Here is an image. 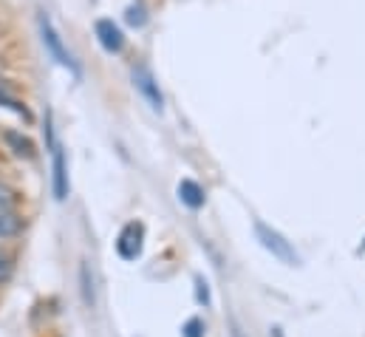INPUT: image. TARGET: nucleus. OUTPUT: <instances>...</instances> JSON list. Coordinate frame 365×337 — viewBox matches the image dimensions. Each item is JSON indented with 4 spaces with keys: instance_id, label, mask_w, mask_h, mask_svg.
Returning a JSON list of instances; mask_svg holds the SVG:
<instances>
[{
    "instance_id": "f257e3e1",
    "label": "nucleus",
    "mask_w": 365,
    "mask_h": 337,
    "mask_svg": "<svg viewBox=\"0 0 365 337\" xmlns=\"http://www.w3.org/2000/svg\"><path fill=\"white\" fill-rule=\"evenodd\" d=\"M46 142L51 151V193L57 201H66L71 181H68V159H66V148L60 145V139L54 136V122L51 114H46Z\"/></svg>"
},
{
    "instance_id": "f03ea898",
    "label": "nucleus",
    "mask_w": 365,
    "mask_h": 337,
    "mask_svg": "<svg viewBox=\"0 0 365 337\" xmlns=\"http://www.w3.org/2000/svg\"><path fill=\"white\" fill-rule=\"evenodd\" d=\"M37 26H40V40H43V46H46V51H48V57H51L57 66L68 69L74 77H80V66L74 63V57H71V54H68V49L63 46V37H60V31L54 29L51 17H48V14H40V17H37Z\"/></svg>"
},
{
    "instance_id": "7ed1b4c3",
    "label": "nucleus",
    "mask_w": 365,
    "mask_h": 337,
    "mask_svg": "<svg viewBox=\"0 0 365 337\" xmlns=\"http://www.w3.org/2000/svg\"><path fill=\"white\" fill-rule=\"evenodd\" d=\"M255 238H258V244H261L267 253H272V258H277L280 263L294 266V263L300 261L297 253H294V247L286 241V236H280L274 227L264 224V221H255Z\"/></svg>"
},
{
    "instance_id": "20e7f679",
    "label": "nucleus",
    "mask_w": 365,
    "mask_h": 337,
    "mask_svg": "<svg viewBox=\"0 0 365 337\" xmlns=\"http://www.w3.org/2000/svg\"><path fill=\"white\" fill-rule=\"evenodd\" d=\"M142 247H145V227L139 221L125 224L119 238H116V255L122 261H136L142 255Z\"/></svg>"
},
{
    "instance_id": "39448f33",
    "label": "nucleus",
    "mask_w": 365,
    "mask_h": 337,
    "mask_svg": "<svg viewBox=\"0 0 365 337\" xmlns=\"http://www.w3.org/2000/svg\"><path fill=\"white\" fill-rule=\"evenodd\" d=\"M133 85H136V91L148 99V105H150L153 111H162V108H165V96H162L159 83H156V77L150 74L148 66H133Z\"/></svg>"
},
{
    "instance_id": "423d86ee",
    "label": "nucleus",
    "mask_w": 365,
    "mask_h": 337,
    "mask_svg": "<svg viewBox=\"0 0 365 337\" xmlns=\"http://www.w3.org/2000/svg\"><path fill=\"white\" fill-rule=\"evenodd\" d=\"M93 34H96L99 46H102L108 54H119V51L125 49V34H122V29H119L110 17H99V20L93 23Z\"/></svg>"
},
{
    "instance_id": "0eeeda50",
    "label": "nucleus",
    "mask_w": 365,
    "mask_h": 337,
    "mask_svg": "<svg viewBox=\"0 0 365 337\" xmlns=\"http://www.w3.org/2000/svg\"><path fill=\"white\" fill-rule=\"evenodd\" d=\"M179 201H182L184 207H190V210H201L204 201H207V193H204V187L198 181L182 178L179 181Z\"/></svg>"
},
{
    "instance_id": "6e6552de",
    "label": "nucleus",
    "mask_w": 365,
    "mask_h": 337,
    "mask_svg": "<svg viewBox=\"0 0 365 337\" xmlns=\"http://www.w3.org/2000/svg\"><path fill=\"white\" fill-rule=\"evenodd\" d=\"M0 108H6V111H11V114H17V116H23L26 122L31 119V114H29V108H26V102L23 99H17L14 96V91L9 88V85L0 80Z\"/></svg>"
},
{
    "instance_id": "1a4fd4ad",
    "label": "nucleus",
    "mask_w": 365,
    "mask_h": 337,
    "mask_svg": "<svg viewBox=\"0 0 365 337\" xmlns=\"http://www.w3.org/2000/svg\"><path fill=\"white\" fill-rule=\"evenodd\" d=\"M3 139H6V145H9L17 156H26V159H29V156H34V145H31L23 134H17V131H6V136H3Z\"/></svg>"
},
{
    "instance_id": "9d476101",
    "label": "nucleus",
    "mask_w": 365,
    "mask_h": 337,
    "mask_svg": "<svg viewBox=\"0 0 365 337\" xmlns=\"http://www.w3.org/2000/svg\"><path fill=\"white\" fill-rule=\"evenodd\" d=\"M23 230V218L17 213H6L0 216V238H14Z\"/></svg>"
},
{
    "instance_id": "9b49d317",
    "label": "nucleus",
    "mask_w": 365,
    "mask_h": 337,
    "mask_svg": "<svg viewBox=\"0 0 365 337\" xmlns=\"http://www.w3.org/2000/svg\"><path fill=\"white\" fill-rule=\"evenodd\" d=\"M125 20H128V26L142 29V26L148 23V11H145V6H142V3H130V6L125 9Z\"/></svg>"
},
{
    "instance_id": "f8f14e48",
    "label": "nucleus",
    "mask_w": 365,
    "mask_h": 337,
    "mask_svg": "<svg viewBox=\"0 0 365 337\" xmlns=\"http://www.w3.org/2000/svg\"><path fill=\"white\" fill-rule=\"evenodd\" d=\"M6 213H17V196L11 187L0 184V216H6Z\"/></svg>"
},
{
    "instance_id": "ddd939ff",
    "label": "nucleus",
    "mask_w": 365,
    "mask_h": 337,
    "mask_svg": "<svg viewBox=\"0 0 365 337\" xmlns=\"http://www.w3.org/2000/svg\"><path fill=\"white\" fill-rule=\"evenodd\" d=\"M182 337H204V321L201 318H190L182 326Z\"/></svg>"
},
{
    "instance_id": "4468645a",
    "label": "nucleus",
    "mask_w": 365,
    "mask_h": 337,
    "mask_svg": "<svg viewBox=\"0 0 365 337\" xmlns=\"http://www.w3.org/2000/svg\"><path fill=\"white\" fill-rule=\"evenodd\" d=\"M195 286H198V292H195L198 303H210V289H207V281H204V278H195Z\"/></svg>"
},
{
    "instance_id": "2eb2a0df",
    "label": "nucleus",
    "mask_w": 365,
    "mask_h": 337,
    "mask_svg": "<svg viewBox=\"0 0 365 337\" xmlns=\"http://www.w3.org/2000/svg\"><path fill=\"white\" fill-rule=\"evenodd\" d=\"M83 298L88 306H93V289L88 286V266H83Z\"/></svg>"
},
{
    "instance_id": "dca6fc26",
    "label": "nucleus",
    "mask_w": 365,
    "mask_h": 337,
    "mask_svg": "<svg viewBox=\"0 0 365 337\" xmlns=\"http://www.w3.org/2000/svg\"><path fill=\"white\" fill-rule=\"evenodd\" d=\"M6 275H9V261H6L3 255H0V281H3Z\"/></svg>"
},
{
    "instance_id": "f3484780",
    "label": "nucleus",
    "mask_w": 365,
    "mask_h": 337,
    "mask_svg": "<svg viewBox=\"0 0 365 337\" xmlns=\"http://www.w3.org/2000/svg\"><path fill=\"white\" fill-rule=\"evenodd\" d=\"M274 337H283V335H280V329H274Z\"/></svg>"
},
{
    "instance_id": "a211bd4d",
    "label": "nucleus",
    "mask_w": 365,
    "mask_h": 337,
    "mask_svg": "<svg viewBox=\"0 0 365 337\" xmlns=\"http://www.w3.org/2000/svg\"><path fill=\"white\" fill-rule=\"evenodd\" d=\"M232 337H241V332H232Z\"/></svg>"
}]
</instances>
